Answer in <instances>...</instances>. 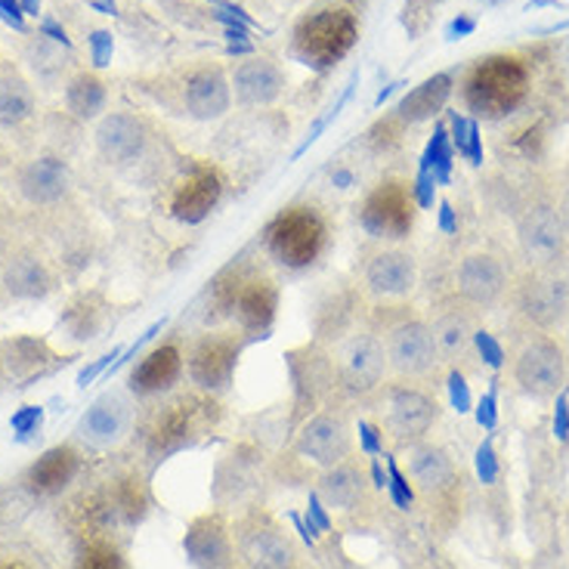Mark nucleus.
<instances>
[{
    "label": "nucleus",
    "mask_w": 569,
    "mask_h": 569,
    "mask_svg": "<svg viewBox=\"0 0 569 569\" xmlns=\"http://www.w3.org/2000/svg\"><path fill=\"white\" fill-rule=\"evenodd\" d=\"M232 93L242 106H272L284 93V71L267 57H251L236 66Z\"/></svg>",
    "instance_id": "nucleus-22"
},
{
    "label": "nucleus",
    "mask_w": 569,
    "mask_h": 569,
    "mask_svg": "<svg viewBox=\"0 0 569 569\" xmlns=\"http://www.w3.org/2000/svg\"><path fill=\"white\" fill-rule=\"evenodd\" d=\"M560 69H563L569 81V41H563V47H560Z\"/></svg>",
    "instance_id": "nucleus-54"
},
{
    "label": "nucleus",
    "mask_w": 569,
    "mask_h": 569,
    "mask_svg": "<svg viewBox=\"0 0 569 569\" xmlns=\"http://www.w3.org/2000/svg\"><path fill=\"white\" fill-rule=\"evenodd\" d=\"M387 366L399 381H425L440 366V353L425 319L406 316L385 331Z\"/></svg>",
    "instance_id": "nucleus-8"
},
{
    "label": "nucleus",
    "mask_w": 569,
    "mask_h": 569,
    "mask_svg": "<svg viewBox=\"0 0 569 569\" xmlns=\"http://www.w3.org/2000/svg\"><path fill=\"white\" fill-rule=\"evenodd\" d=\"M513 385L527 397H557L567 385V356L560 350V343L551 338L529 341L513 359Z\"/></svg>",
    "instance_id": "nucleus-13"
},
{
    "label": "nucleus",
    "mask_w": 569,
    "mask_h": 569,
    "mask_svg": "<svg viewBox=\"0 0 569 569\" xmlns=\"http://www.w3.org/2000/svg\"><path fill=\"white\" fill-rule=\"evenodd\" d=\"M409 473H412L415 489H421L425 496H442L456 483V465L446 449L433 442H415L409 452Z\"/></svg>",
    "instance_id": "nucleus-26"
},
{
    "label": "nucleus",
    "mask_w": 569,
    "mask_h": 569,
    "mask_svg": "<svg viewBox=\"0 0 569 569\" xmlns=\"http://www.w3.org/2000/svg\"><path fill=\"white\" fill-rule=\"evenodd\" d=\"M183 371L186 356L180 350V343H158L137 362V369L130 371V387L140 397H156V393L171 390L183 378Z\"/></svg>",
    "instance_id": "nucleus-21"
},
{
    "label": "nucleus",
    "mask_w": 569,
    "mask_h": 569,
    "mask_svg": "<svg viewBox=\"0 0 569 569\" xmlns=\"http://www.w3.org/2000/svg\"><path fill=\"white\" fill-rule=\"evenodd\" d=\"M418 284V260L406 248H378L362 260V288L375 300L409 298Z\"/></svg>",
    "instance_id": "nucleus-15"
},
{
    "label": "nucleus",
    "mask_w": 569,
    "mask_h": 569,
    "mask_svg": "<svg viewBox=\"0 0 569 569\" xmlns=\"http://www.w3.org/2000/svg\"><path fill=\"white\" fill-rule=\"evenodd\" d=\"M0 569H29L22 560H0Z\"/></svg>",
    "instance_id": "nucleus-56"
},
{
    "label": "nucleus",
    "mask_w": 569,
    "mask_h": 569,
    "mask_svg": "<svg viewBox=\"0 0 569 569\" xmlns=\"http://www.w3.org/2000/svg\"><path fill=\"white\" fill-rule=\"evenodd\" d=\"M387 492L393 498V505H397L399 511H409L415 501V486L409 483V477L397 468V461L390 458L387 461Z\"/></svg>",
    "instance_id": "nucleus-37"
},
{
    "label": "nucleus",
    "mask_w": 569,
    "mask_h": 569,
    "mask_svg": "<svg viewBox=\"0 0 569 569\" xmlns=\"http://www.w3.org/2000/svg\"><path fill=\"white\" fill-rule=\"evenodd\" d=\"M263 244L288 270H307L328 244V223L313 204H288L263 229Z\"/></svg>",
    "instance_id": "nucleus-2"
},
{
    "label": "nucleus",
    "mask_w": 569,
    "mask_h": 569,
    "mask_svg": "<svg viewBox=\"0 0 569 569\" xmlns=\"http://www.w3.org/2000/svg\"><path fill=\"white\" fill-rule=\"evenodd\" d=\"M421 171L430 173L437 183L449 180V171H452V142L446 137V128H437V133H433V140H430L425 158H421Z\"/></svg>",
    "instance_id": "nucleus-35"
},
{
    "label": "nucleus",
    "mask_w": 569,
    "mask_h": 569,
    "mask_svg": "<svg viewBox=\"0 0 569 569\" xmlns=\"http://www.w3.org/2000/svg\"><path fill=\"white\" fill-rule=\"evenodd\" d=\"M81 458L71 446H53L31 465L26 483L34 496H57L78 477Z\"/></svg>",
    "instance_id": "nucleus-27"
},
{
    "label": "nucleus",
    "mask_w": 569,
    "mask_h": 569,
    "mask_svg": "<svg viewBox=\"0 0 569 569\" xmlns=\"http://www.w3.org/2000/svg\"><path fill=\"white\" fill-rule=\"evenodd\" d=\"M449 399H452V406H456L458 412H470V390L461 371L449 375Z\"/></svg>",
    "instance_id": "nucleus-40"
},
{
    "label": "nucleus",
    "mask_w": 569,
    "mask_h": 569,
    "mask_svg": "<svg viewBox=\"0 0 569 569\" xmlns=\"http://www.w3.org/2000/svg\"><path fill=\"white\" fill-rule=\"evenodd\" d=\"M69 168L59 158H34L19 171V192L31 204H57L69 192Z\"/></svg>",
    "instance_id": "nucleus-25"
},
{
    "label": "nucleus",
    "mask_w": 569,
    "mask_h": 569,
    "mask_svg": "<svg viewBox=\"0 0 569 569\" xmlns=\"http://www.w3.org/2000/svg\"><path fill=\"white\" fill-rule=\"evenodd\" d=\"M217 3H223V0H217Z\"/></svg>",
    "instance_id": "nucleus-59"
},
{
    "label": "nucleus",
    "mask_w": 569,
    "mask_h": 569,
    "mask_svg": "<svg viewBox=\"0 0 569 569\" xmlns=\"http://www.w3.org/2000/svg\"><path fill=\"white\" fill-rule=\"evenodd\" d=\"M130 427V406L124 402V397L118 393H106L100 397L81 418L78 425V433L84 437L90 446H114L128 433Z\"/></svg>",
    "instance_id": "nucleus-24"
},
{
    "label": "nucleus",
    "mask_w": 569,
    "mask_h": 569,
    "mask_svg": "<svg viewBox=\"0 0 569 569\" xmlns=\"http://www.w3.org/2000/svg\"><path fill=\"white\" fill-rule=\"evenodd\" d=\"M520 313L541 331L569 319V279L557 270H539L520 291Z\"/></svg>",
    "instance_id": "nucleus-16"
},
{
    "label": "nucleus",
    "mask_w": 569,
    "mask_h": 569,
    "mask_svg": "<svg viewBox=\"0 0 569 569\" xmlns=\"http://www.w3.org/2000/svg\"><path fill=\"white\" fill-rule=\"evenodd\" d=\"M114 356H118V350H112V353H106V356H102V359H97V362H93V366H90V369L81 371V378H78V385H87V381H90V378H97V375H100V371L106 369V366H109V362H112Z\"/></svg>",
    "instance_id": "nucleus-48"
},
{
    "label": "nucleus",
    "mask_w": 569,
    "mask_h": 569,
    "mask_svg": "<svg viewBox=\"0 0 569 569\" xmlns=\"http://www.w3.org/2000/svg\"><path fill=\"white\" fill-rule=\"evenodd\" d=\"M477 421H480V427H486V430H492V427L498 425V397H496V387H492L489 393H483V399L477 402Z\"/></svg>",
    "instance_id": "nucleus-41"
},
{
    "label": "nucleus",
    "mask_w": 569,
    "mask_h": 569,
    "mask_svg": "<svg viewBox=\"0 0 569 569\" xmlns=\"http://www.w3.org/2000/svg\"><path fill=\"white\" fill-rule=\"evenodd\" d=\"M369 473H371V486H375V489H387V473L381 461H371Z\"/></svg>",
    "instance_id": "nucleus-51"
},
{
    "label": "nucleus",
    "mask_w": 569,
    "mask_h": 569,
    "mask_svg": "<svg viewBox=\"0 0 569 569\" xmlns=\"http://www.w3.org/2000/svg\"><path fill=\"white\" fill-rule=\"evenodd\" d=\"M217 300L223 313L236 322L242 335H267L279 310V288L270 276L260 272H239L232 279L217 282Z\"/></svg>",
    "instance_id": "nucleus-5"
},
{
    "label": "nucleus",
    "mask_w": 569,
    "mask_h": 569,
    "mask_svg": "<svg viewBox=\"0 0 569 569\" xmlns=\"http://www.w3.org/2000/svg\"><path fill=\"white\" fill-rule=\"evenodd\" d=\"M387 366L385 335L375 328H356L335 353V378L350 397H371L385 387Z\"/></svg>",
    "instance_id": "nucleus-6"
},
{
    "label": "nucleus",
    "mask_w": 569,
    "mask_h": 569,
    "mask_svg": "<svg viewBox=\"0 0 569 569\" xmlns=\"http://www.w3.org/2000/svg\"><path fill=\"white\" fill-rule=\"evenodd\" d=\"M555 437L560 442L569 440V399L567 393L560 390L557 393V409H555Z\"/></svg>",
    "instance_id": "nucleus-43"
},
{
    "label": "nucleus",
    "mask_w": 569,
    "mask_h": 569,
    "mask_svg": "<svg viewBox=\"0 0 569 569\" xmlns=\"http://www.w3.org/2000/svg\"><path fill=\"white\" fill-rule=\"evenodd\" d=\"M517 244L532 270H557L567 254V232L555 204L536 201L517 220Z\"/></svg>",
    "instance_id": "nucleus-12"
},
{
    "label": "nucleus",
    "mask_w": 569,
    "mask_h": 569,
    "mask_svg": "<svg viewBox=\"0 0 569 569\" xmlns=\"http://www.w3.org/2000/svg\"><path fill=\"white\" fill-rule=\"evenodd\" d=\"M477 473H480V480L486 486H492L498 480V456L492 449V440H483L480 449H477Z\"/></svg>",
    "instance_id": "nucleus-39"
},
{
    "label": "nucleus",
    "mask_w": 569,
    "mask_h": 569,
    "mask_svg": "<svg viewBox=\"0 0 569 569\" xmlns=\"http://www.w3.org/2000/svg\"><path fill=\"white\" fill-rule=\"evenodd\" d=\"M227 180L217 168H196L192 173H186L180 186L173 189L171 211L180 223H201L208 220L211 211L223 199Z\"/></svg>",
    "instance_id": "nucleus-19"
},
{
    "label": "nucleus",
    "mask_w": 569,
    "mask_h": 569,
    "mask_svg": "<svg viewBox=\"0 0 569 569\" xmlns=\"http://www.w3.org/2000/svg\"><path fill=\"white\" fill-rule=\"evenodd\" d=\"M38 421H41V409H38V406H26V412L13 415V427L16 430H22V433L31 430Z\"/></svg>",
    "instance_id": "nucleus-46"
},
{
    "label": "nucleus",
    "mask_w": 569,
    "mask_h": 569,
    "mask_svg": "<svg viewBox=\"0 0 569 569\" xmlns=\"http://www.w3.org/2000/svg\"><path fill=\"white\" fill-rule=\"evenodd\" d=\"M295 449L319 468H335L353 456V427L341 412H316L300 427Z\"/></svg>",
    "instance_id": "nucleus-14"
},
{
    "label": "nucleus",
    "mask_w": 569,
    "mask_h": 569,
    "mask_svg": "<svg viewBox=\"0 0 569 569\" xmlns=\"http://www.w3.org/2000/svg\"><path fill=\"white\" fill-rule=\"evenodd\" d=\"M440 223H442V229H446V232H456V211H452V204H449V201H442L440 204Z\"/></svg>",
    "instance_id": "nucleus-50"
},
{
    "label": "nucleus",
    "mask_w": 569,
    "mask_h": 569,
    "mask_svg": "<svg viewBox=\"0 0 569 569\" xmlns=\"http://www.w3.org/2000/svg\"><path fill=\"white\" fill-rule=\"evenodd\" d=\"M505 284H508V272H505L496 254L473 251V254L458 260L456 291L468 307H477V310L496 307L501 295H505Z\"/></svg>",
    "instance_id": "nucleus-17"
},
{
    "label": "nucleus",
    "mask_w": 569,
    "mask_h": 569,
    "mask_svg": "<svg viewBox=\"0 0 569 569\" xmlns=\"http://www.w3.org/2000/svg\"><path fill=\"white\" fill-rule=\"evenodd\" d=\"M381 412H385L387 433L397 442H421L430 433V427L440 418V406L437 399L425 393L421 387L399 381V385L385 387V399H381Z\"/></svg>",
    "instance_id": "nucleus-11"
},
{
    "label": "nucleus",
    "mask_w": 569,
    "mask_h": 569,
    "mask_svg": "<svg viewBox=\"0 0 569 569\" xmlns=\"http://www.w3.org/2000/svg\"><path fill=\"white\" fill-rule=\"evenodd\" d=\"M473 347L480 350V356H483V362L489 369H501L505 366V350H501V343L489 331H473Z\"/></svg>",
    "instance_id": "nucleus-38"
},
{
    "label": "nucleus",
    "mask_w": 569,
    "mask_h": 569,
    "mask_svg": "<svg viewBox=\"0 0 569 569\" xmlns=\"http://www.w3.org/2000/svg\"><path fill=\"white\" fill-rule=\"evenodd\" d=\"M186 112L199 121H217L229 112V102H232V84L223 74V69L217 66H204L196 69L186 78L183 87Z\"/></svg>",
    "instance_id": "nucleus-23"
},
{
    "label": "nucleus",
    "mask_w": 569,
    "mask_h": 569,
    "mask_svg": "<svg viewBox=\"0 0 569 569\" xmlns=\"http://www.w3.org/2000/svg\"><path fill=\"white\" fill-rule=\"evenodd\" d=\"M442 3L446 0H406L402 3V26H406V31L412 38H421L430 29V22H433V16H437Z\"/></svg>",
    "instance_id": "nucleus-36"
},
{
    "label": "nucleus",
    "mask_w": 569,
    "mask_h": 569,
    "mask_svg": "<svg viewBox=\"0 0 569 569\" xmlns=\"http://www.w3.org/2000/svg\"><path fill=\"white\" fill-rule=\"evenodd\" d=\"M217 421V402L208 393H183V397L171 399L168 406H161L149 425V437L146 446L156 458L180 452L183 446L204 437Z\"/></svg>",
    "instance_id": "nucleus-4"
},
{
    "label": "nucleus",
    "mask_w": 569,
    "mask_h": 569,
    "mask_svg": "<svg viewBox=\"0 0 569 569\" xmlns=\"http://www.w3.org/2000/svg\"><path fill=\"white\" fill-rule=\"evenodd\" d=\"M183 551L196 569H236V545L220 513H201L186 529Z\"/></svg>",
    "instance_id": "nucleus-18"
},
{
    "label": "nucleus",
    "mask_w": 569,
    "mask_h": 569,
    "mask_svg": "<svg viewBox=\"0 0 569 569\" xmlns=\"http://www.w3.org/2000/svg\"><path fill=\"white\" fill-rule=\"evenodd\" d=\"M34 114V90L16 71L0 74V128H19Z\"/></svg>",
    "instance_id": "nucleus-32"
},
{
    "label": "nucleus",
    "mask_w": 569,
    "mask_h": 569,
    "mask_svg": "<svg viewBox=\"0 0 569 569\" xmlns=\"http://www.w3.org/2000/svg\"><path fill=\"white\" fill-rule=\"evenodd\" d=\"M359 442H362V452L369 456H378L385 449V433L378 427L371 425H359Z\"/></svg>",
    "instance_id": "nucleus-44"
},
{
    "label": "nucleus",
    "mask_w": 569,
    "mask_h": 569,
    "mask_svg": "<svg viewBox=\"0 0 569 569\" xmlns=\"http://www.w3.org/2000/svg\"><path fill=\"white\" fill-rule=\"evenodd\" d=\"M529 93V69L523 59L508 57H489L465 81V100H468L470 112L480 118H505V114L517 112Z\"/></svg>",
    "instance_id": "nucleus-1"
},
{
    "label": "nucleus",
    "mask_w": 569,
    "mask_h": 569,
    "mask_svg": "<svg viewBox=\"0 0 569 569\" xmlns=\"http://www.w3.org/2000/svg\"><path fill=\"white\" fill-rule=\"evenodd\" d=\"M0 16H3L13 29H22V7H19V0H0Z\"/></svg>",
    "instance_id": "nucleus-47"
},
{
    "label": "nucleus",
    "mask_w": 569,
    "mask_h": 569,
    "mask_svg": "<svg viewBox=\"0 0 569 569\" xmlns=\"http://www.w3.org/2000/svg\"><path fill=\"white\" fill-rule=\"evenodd\" d=\"M43 34H50L53 41H59V43H62V47H69V38H66V31L59 29L53 19H47V22H43Z\"/></svg>",
    "instance_id": "nucleus-52"
},
{
    "label": "nucleus",
    "mask_w": 569,
    "mask_h": 569,
    "mask_svg": "<svg viewBox=\"0 0 569 569\" xmlns=\"http://www.w3.org/2000/svg\"><path fill=\"white\" fill-rule=\"evenodd\" d=\"M557 213H560V223H563V232H567V242H569V189L560 196Z\"/></svg>",
    "instance_id": "nucleus-53"
},
{
    "label": "nucleus",
    "mask_w": 569,
    "mask_h": 569,
    "mask_svg": "<svg viewBox=\"0 0 569 569\" xmlns=\"http://www.w3.org/2000/svg\"><path fill=\"white\" fill-rule=\"evenodd\" d=\"M567 341H569V328H567Z\"/></svg>",
    "instance_id": "nucleus-58"
},
{
    "label": "nucleus",
    "mask_w": 569,
    "mask_h": 569,
    "mask_svg": "<svg viewBox=\"0 0 569 569\" xmlns=\"http://www.w3.org/2000/svg\"><path fill=\"white\" fill-rule=\"evenodd\" d=\"M3 284L7 291L19 300H38L53 288V276L47 270L41 257L34 254H16L7 270H3Z\"/></svg>",
    "instance_id": "nucleus-31"
},
{
    "label": "nucleus",
    "mask_w": 569,
    "mask_h": 569,
    "mask_svg": "<svg viewBox=\"0 0 569 569\" xmlns=\"http://www.w3.org/2000/svg\"><path fill=\"white\" fill-rule=\"evenodd\" d=\"M473 29H477V22H473V19H468V16H461V19H456V22L449 26V38L456 41V38H461V34H470Z\"/></svg>",
    "instance_id": "nucleus-49"
},
{
    "label": "nucleus",
    "mask_w": 569,
    "mask_h": 569,
    "mask_svg": "<svg viewBox=\"0 0 569 569\" xmlns=\"http://www.w3.org/2000/svg\"><path fill=\"white\" fill-rule=\"evenodd\" d=\"M90 50H93V62L97 66H109V57H112V34L109 31H93L90 34Z\"/></svg>",
    "instance_id": "nucleus-42"
},
{
    "label": "nucleus",
    "mask_w": 569,
    "mask_h": 569,
    "mask_svg": "<svg viewBox=\"0 0 569 569\" xmlns=\"http://www.w3.org/2000/svg\"><path fill=\"white\" fill-rule=\"evenodd\" d=\"M66 106L81 121L97 118L106 109V84H102L97 74H90V71L74 74L69 84H66Z\"/></svg>",
    "instance_id": "nucleus-33"
},
{
    "label": "nucleus",
    "mask_w": 569,
    "mask_h": 569,
    "mask_svg": "<svg viewBox=\"0 0 569 569\" xmlns=\"http://www.w3.org/2000/svg\"><path fill=\"white\" fill-rule=\"evenodd\" d=\"M242 350V331H204L201 338L192 341L189 353H186V375H189V381L196 385V390L208 393V397L223 393L232 385V378H236Z\"/></svg>",
    "instance_id": "nucleus-7"
},
{
    "label": "nucleus",
    "mask_w": 569,
    "mask_h": 569,
    "mask_svg": "<svg viewBox=\"0 0 569 569\" xmlns=\"http://www.w3.org/2000/svg\"><path fill=\"white\" fill-rule=\"evenodd\" d=\"M319 498L331 505V508H341V511H353L366 501V477L362 470L350 465V458L335 465V468L322 470L319 477Z\"/></svg>",
    "instance_id": "nucleus-30"
},
{
    "label": "nucleus",
    "mask_w": 569,
    "mask_h": 569,
    "mask_svg": "<svg viewBox=\"0 0 569 569\" xmlns=\"http://www.w3.org/2000/svg\"><path fill=\"white\" fill-rule=\"evenodd\" d=\"M38 7H41V0H22V10L31 16H38Z\"/></svg>",
    "instance_id": "nucleus-55"
},
{
    "label": "nucleus",
    "mask_w": 569,
    "mask_h": 569,
    "mask_svg": "<svg viewBox=\"0 0 569 569\" xmlns=\"http://www.w3.org/2000/svg\"><path fill=\"white\" fill-rule=\"evenodd\" d=\"M236 555L244 569H295L298 551L270 513H248L232 532Z\"/></svg>",
    "instance_id": "nucleus-10"
},
{
    "label": "nucleus",
    "mask_w": 569,
    "mask_h": 569,
    "mask_svg": "<svg viewBox=\"0 0 569 569\" xmlns=\"http://www.w3.org/2000/svg\"><path fill=\"white\" fill-rule=\"evenodd\" d=\"M359 41V22L347 7H319L295 26V53L303 66L326 71L338 66Z\"/></svg>",
    "instance_id": "nucleus-3"
},
{
    "label": "nucleus",
    "mask_w": 569,
    "mask_h": 569,
    "mask_svg": "<svg viewBox=\"0 0 569 569\" xmlns=\"http://www.w3.org/2000/svg\"><path fill=\"white\" fill-rule=\"evenodd\" d=\"M473 331L477 328H473V319H470L468 310H458V307L440 310L437 319L430 322V335H433V343H437L440 362L465 359L470 347H473Z\"/></svg>",
    "instance_id": "nucleus-28"
},
{
    "label": "nucleus",
    "mask_w": 569,
    "mask_h": 569,
    "mask_svg": "<svg viewBox=\"0 0 569 569\" xmlns=\"http://www.w3.org/2000/svg\"><path fill=\"white\" fill-rule=\"evenodd\" d=\"M93 140H97V149H100V156L106 158L109 164L124 168V164L137 161V158L146 152L149 133H146V124H142L137 114L109 112L100 124H97Z\"/></svg>",
    "instance_id": "nucleus-20"
},
{
    "label": "nucleus",
    "mask_w": 569,
    "mask_h": 569,
    "mask_svg": "<svg viewBox=\"0 0 569 569\" xmlns=\"http://www.w3.org/2000/svg\"><path fill=\"white\" fill-rule=\"evenodd\" d=\"M452 97V74L449 71H440L433 78H427L425 84H418L412 93H406L397 106L399 121L406 124H421L427 118L442 112V106Z\"/></svg>",
    "instance_id": "nucleus-29"
},
{
    "label": "nucleus",
    "mask_w": 569,
    "mask_h": 569,
    "mask_svg": "<svg viewBox=\"0 0 569 569\" xmlns=\"http://www.w3.org/2000/svg\"><path fill=\"white\" fill-rule=\"evenodd\" d=\"M415 201L412 186L402 180H385L371 189L362 208H359V223L371 239L381 242H402L415 227Z\"/></svg>",
    "instance_id": "nucleus-9"
},
{
    "label": "nucleus",
    "mask_w": 569,
    "mask_h": 569,
    "mask_svg": "<svg viewBox=\"0 0 569 569\" xmlns=\"http://www.w3.org/2000/svg\"><path fill=\"white\" fill-rule=\"evenodd\" d=\"M483 3H498V0H483Z\"/></svg>",
    "instance_id": "nucleus-57"
},
{
    "label": "nucleus",
    "mask_w": 569,
    "mask_h": 569,
    "mask_svg": "<svg viewBox=\"0 0 569 569\" xmlns=\"http://www.w3.org/2000/svg\"><path fill=\"white\" fill-rule=\"evenodd\" d=\"M307 517L313 520L316 527L322 529V536H326V532H331V517H328V511L322 508V498L316 496V492L310 496V505H307Z\"/></svg>",
    "instance_id": "nucleus-45"
},
{
    "label": "nucleus",
    "mask_w": 569,
    "mask_h": 569,
    "mask_svg": "<svg viewBox=\"0 0 569 569\" xmlns=\"http://www.w3.org/2000/svg\"><path fill=\"white\" fill-rule=\"evenodd\" d=\"M74 569H130L124 555L109 539H87L81 555L74 560Z\"/></svg>",
    "instance_id": "nucleus-34"
}]
</instances>
